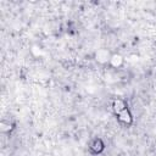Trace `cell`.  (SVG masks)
Here are the masks:
<instances>
[{"label": "cell", "mask_w": 156, "mask_h": 156, "mask_svg": "<svg viewBox=\"0 0 156 156\" xmlns=\"http://www.w3.org/2000/svg\"><path fill=\"white\" fill-rule=\"evenodd\" d=\"M113 110H115V112L118 115L121 111H123L124 108H127V105H126V102L123 101V100H121V99H117V100H115L113 101Z\"/></svg>", "instance_id": "1"}, {"label": "cell", "mask_w": 156, "mask_h": 156, "mask_svg": "<svg viewBox=\"0 0 156 156\" xmlns=\"http://www.w3.org/2000/svg\"><path fill=\"white\" fill-rule=\"evenodd\" d=\"M118 117H119V119H121L122 122H124V123H130V122H132V115H130V112L128 111V108H124L123 111H121V112L118 113Z\"/></svg>", "instance_id": "2"}, {"label": "cell", "mask_w": 156, "mask_h": 156, "mask_svg": "<svg viewBox=\"0 0 156 156\" xmlns=\"http://www.w3.org/2000/svg\"><path fill=\"white\" fill-rule=\"evenodd\" d=\"M110 60H111L112 66H115V67H117V66H119V65L122 63V57H121L119 55H113Z\"/></svg>", "instance_id": "3"}]
</instances>
